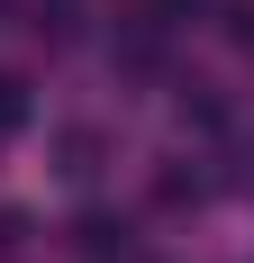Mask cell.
Instances as JSON below:
<instances>
[{
  "instance_id": "obj_1",
  "label": "cell",
  "mask_w": 254,
  "mask_h": 263,
  "mask_svg": "<svg viewBox=\"0 0 254 263\" xmlns=\"http://www.w3.org/2000/svg\"><path fill=\"white\" fill-rule=\"evenodd\" d=\"M82 254L91 263H127L136 245H127V227H109V218H82Z\"/></svg>"
},
{
  "instance_id": "obj_2",
  "label": "cell",
  "mask_w": 254,
  "mask_h": 263,
  "mask_svg": "<svg viewBox=\"0 0 254 263\" xmlns=\"http://www.w3.org/2000/svg\"><path fill=\"white\" fill-rule=\"evenodd\" d=\"M19 118H27V100H19V82H0V136L19 127Z\"/></svg>"
},
{
  "instance_id": "obj_3",
  "label": "cell",
  "mask_w": 254,
  "mask_h": 263,
  "mask_svg": "<svg viewBox=\"0 0 254 263\" xmlns=\"http://www.w3.org/2000/svg\"><path fill=\"white\" fill-rule=\"evenodd\" d=\"M245 191H254V145H245Z\"/></svg>"
}]
</instances>
